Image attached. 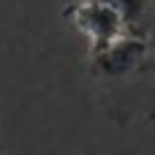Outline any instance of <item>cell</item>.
<instances>
[{"label":"cell","mask_w":155,"mask_h":155,"mask_svg":"<svg viewBox=\"0 0 155 155\" xmlns=\"http://www.w3.org/2000/svg\"><path fill=\"white\" fill-rule=\"evenodd\" d=\"M65 16L74 22V27L79 33H84L90 38V49L104 46L125 33L120 11L104 0H79L71 8H65Z\"/></svg>","instance_id":"obj_1"},{"label":"cell","mask_w":155,"mask_h":155,"mask_svg":"<svg viewBox=\"0 0 155 155\" xmlns=\"http://www.w3.org/2000/svg\"><path fill=\"white\" fill-rule=\"evenodd\" d=\"M142 68H147V71H153V74H155V44H150V49H147V57H144Z\"/></svg>","instance_id":"obj_2"},{"label":"cell","mask_w":155,"mask_h":155,"mask_svg":"<svg viewBox=\"0 0 155 155\" xmlns=\"http://www.w3.org/2000/svg\"><path fill=\"white\" fill-rule=\"evenodd\" d=\"M0 153H3V144H0Z\"/></svg>","instance_id":"obj_3"}]
</instances>
